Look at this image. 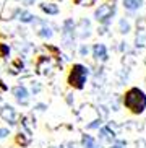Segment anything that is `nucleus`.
<instances>
[{
    "label": "nucleus",
    "instance_id": "b1692460",
    "mask_svg": "<svg viewBox=\"0 0 146 148\" xmlns=\"http://www.w3.org/2000/svg\"><path fill=\"white\" fill-rule=\"evenodd\" d=\"M68 148H75V145H72V143H70V145H68Z\"/></svg>",
    "mask_w": 146,
    "mask_h": 148
},
{
    "label": "nucleus",
    "instance_id": "423d86ee",
    "mask_svg": "<svg viewBox=\"0 0 146 148\" xmlns=\"http://www.w3.org/2000/svg\"><path fill=\"white\" fill-rule=\"evenodd\" d=\"M12 95L15 96V99H16L18 104L28 106V103H29V91L26 90V86H23V85H18V86H15V88L12 90Z\"/></svg>",
    "mask_w": 146,
    "mask_h": 148
},
{
    "label": "nucleus",
    "instance_id": "2eb2a0df",
    "mask_svg": "<svg viewBox=\"0 0 146 148\" xmlns=\"http://www.w3.org/2000/svg\"><path fill=\"white\" fill-rule=\"evenodd\" d=\"M109 148H127V142H125V140H119V138H117L114 143L109 145Z\"/></svg>",
    "mask_w": 146,
    "mask_h": 148
},
{
    "label": "nucleus",
    "instance_id": "9b49d317",
    "mask_svg": "<svg viewBox=\"0 0 146 148\" xmlns=\"http://www.w3.org/2000/svg\"><path fill=\"white\" fill-rule=\"evenodd\" d=\"M143 5V0H123V7L127 10H138Z\"/></svg>",
    "mask_w": 146,
    "mask_h": 148
},
{
    "label": "nucleus",
    "instance_id": "a211bd4d",
    "mask_svg": "<svg viewBox=\"0 0 146 148\" xmlns=\"http://www.w3.org/2000/svg\"><path fill=\"white\" fill-rule=\"evenodd\" d=\"M39 36H42V38H50V36H52V29H50V28H42V29L39 31Z\"/></svg>",
    "mask_w": 146,
    "mask_h": 148
},
{
    "label": "nucleus",
    "instance_id": "4468645a",
    "mask_svg": "<svg viewBox=\"0 0 146 148\" xmlns=\"http://www.w3.org/2000/svg\"><path fill=\"white\" fill-rule=\"evenodd\" d=\"M34 18H36V16H33V15L28 13V12H21V13H20V20H21L23 23H31V21H34Z\"/></svg>",
    "mask_w": 146,
    "mask_h": 148
},
{
    "label": "nucleus",
    "instance_id": "4be33fe9",
    "mask_svg": "<svg viewBox=\"0 0 146 148\" xmlns=\"http://www.w3.org/2000/svg\"><path fill=\"white\" fill-rule=\"evenodd\" d=\"M36 109H38V111H46L47 106H46V104H38V106H36Z\"/></svg>",
    "mask_w": 146,
    "mask_h": 148
},
{
    "label": "nucleus",
    "instance_id": "f257e3e1",
    "mask_svg": "<svg viewBox=\"0 0 146 148\" xmlns=\"http://www.w3.org/2000/svg\"><path fill=\"white\" fill-rule=\"evenodd\" d=\"M122 104L132 114H143L146 109V93L136 86H132L125 91Z\"/></svg>",
    "mask_w": 146,
    "mask_h": 148
},
{
    "label": "nucleus",
    "instance_id": "6ab92c4d",
    "mask_svg": "<svg viewBox=\"0 0 146 148\" xmlns=\"http://www.w3.org/2000/svg\"><path fill=\"white\" fill-rule=\"evenodd\" d=\"M10 137V129L8 127H0V140Z\"/></svg>",
    "mask_w": 146,
    "mask_h": 148
},
{
    "label": "nucleus",
    "instance_id": "412c9836",
    "mask_svg": "<svg viewBox=\"0 0 146 148\" xmlns=\"http://www.w3.org/2000/svg\"><path fill=\"white\" fill-rule=\"evenodd\" d=\"M80 54H81V56H86V54H88V47H86V46H81V49H80Z\"/></svg>",
    "mask_w": 146,
    "mask_h": 148
},
{
    "label": "nucleus",
    "instance_id": "6e6552de",
    "mask_svg": "<svg viewBox=\"0 0 146 148\" xmlns=\"http://www.w3.org/2000/svg\"><path fill=\"white\" fill-rule=\"evenodd\" d=\"M81 148H104V147L98 138L93 137V135L83 134L81 135Z\"/></svg>",
    "mask_w": 146,
    "mask_h": 148
},
{
    "label": "nucleus",
    "instance_id": "f8f14e48",
    "mask_svg": "<svg viewBox=\"0 0 146 148\" xmlns=\"http://www.w3.org/2000/svg\"><path fill=\"white\" fill-rule=\"evenodd\" d=\"M41 8H42L46 13H49V15H57L59 13V7H57L55 3H42L41 5Z\"/></svg>",
    "mask_w": 146,
    "mask_h": 148
},
{
    "label": "nucleus",
    "instance_id": "dca6fc26",
    "mask_svg": "<svg viewBox=\"0 0 146 148\" xmlns=\"http://www.w3.org/2000/svg\"><path fill=\"white\" fill-rule=\"evenodd\" d=\"M130 31V25L127 20H120V33H123V34H127Z\"/></svg>",
    "mask_w": 146,
    "mask_h": 148
},
{
    "label": "nucleus",
    "instance_id": "f03ea898",
    "mask_svg": "<svg viewBox=\"0 0 146 148\" xmlns=\"http://www.w3.org/2000/svg\"><path fill=\"white\" fill-rule=\"evenodd\" d=\"M86 80H88V69L85 65H81V64H75L70 69L67 83L72 88H75V90H83L86 85Z\"/></svg>",
    "mask_w": 146,
    "mask_h": 148
},
{
    "label": "nucleus",
    "instance_id": "39448f33",
    "mask_svg": "<svg viewBox=\"0 0 146 148\" xmlns=\"http://www.w3.org/2000/svg\"><path fill=\"white\" fill-rule=\"evenodd\" d=\"M0 117L3 119L8 125H16L18 124V116H16V109L10 104H3L0 108Z\"/></svg>",
    "mask_w": 146,
    "mask_h": 148
},
{
    "label": "nucleus",
    "instance_id": "aec40b11",
    "mask_svg": "<svg viewBox=\"0 0 146 148\" xmlns=\"http://www.w3.org/2000/svg\"><path fill=\"white\" fill-rule=\"evenodd\" d=\"M76 5H93L94 0H73Z\"/></svg>",
    "mask_w": 146,
    "mask_h": 148
},
{
    "label": "nucleus",
    "instance_id": "0eeeda50",
    "mask_svg": "<svg viewBox=\"0 0 146 148\" xmlns=\"http://www.w3.org/2000/svg\"><path fill=\"white\" fill-rule=\"evenodd\" d=\"M62 36H63L65 46H67V47H72V44H73V21L72 20H67V21H65Z\"/></svg>",
    "mask_w": 146,
    "mask_h": 148
},
{
    "label": "nucleus",
    "instance_id": "9d476101",
    "mask_svg": "<svg viewBox=\"0 0 146 148\" xmlns=\"http://www.w3.org/2000/svg\"><path fill=\"white\" fill-rule=\"evenodd\" d=\"M93 57L96 60H107V49L104 44H96L93 47Z\"/></svg>",
    "mask_w": 146,
    "mask_h": 148
},
{
    "label": "nucleus",
    "instance_id": "5701e85b",
    "mask_svg": "<svg viewBox=\"0 0 146 148\" xmlns=\"http://www.w3.org/2000/svg\"><path fill=\"white\" fill-rule=\"evenodd\" d=\"M23 2H25L26 5H29V3H33V2H34V0H23Z\"/></svg>",
    "mask_w": 146,
    "mask_h": 148
},
{
    "label": "nucleus",
    "instance_id": "1a4fd4ad",
    "mask_svg": "<svg viewBox=\"0 0 146 148\" xmlns=\"http://www.w3.org/2000/svg\"><path fill=\"white\" fill-rule=\"evenodd\" d=\"M15 142H16V145H20L21 148H26V147H29L31 142H33V135H31V132L20 130L16 134V137H15Z\"/></svg>",
    "mask_w": 146,
    "mask_h": 148
},
{
    "label": "nucleus",
    "instance_id": "20e7f679",
    "mask_svg": "<svg viewBox=\"0 0 146 148\" xmlns=\"http://www.w3.org/2000/svg\"><path fill=\"white\" fill-rule=\"evenodd\" d=\"M98 140L101 143H114L117 140V134L114 132L112 125H102L101 129L98 130Z\"/></svg>",
    "mask_w": 146,
    "mask_h": 148
},
{
    "label": "nucleus",
    "instance_id": "f3484780",
    "mask_svg": "<svg viewBox=\"0 0 146 148\" xmlns=\"http://www.w3.org/2000/svg\"><path fill=\"white\" fill-rule=\"evenodd\" d=\"M10 54V47L7 46V44H0V56L2 57H8Z\"/></svg>",
    "mask_w": 146,
    "mask_h": 148
},
{
    "label": "nucleus",
    "instance_id": "7ed1b4c3",
    "mask_svg": "<svg viewBox=\"0 0 146 148\" xmlns=\"http://www.w3.org/2000/svg\"><path fill=\"white\" fill-rule=\"evenodd\" d=\"M114 12H115V7L111 5V3H106V5H101V7L96 10L94 16L99 23H109V20L112 18Z\"/></svg>",
    "mask_w": 146,
    "mask_h": 148
},
{
    "label": "nucleus",
    "instance_id": "ddd939ff",
    "mask_svg": "<svg viewBox=\"0 0 146 148\" xmlns=\"http://www.w3.org/2000/svg\"><path fill=\"white\" fill-rule=\"evenodd\" d=\"M101 127H102V119H101V117L91 121L89 124H86V129H88V130H99Z\"/></svg>",
    "mask_w": 146,
    "mask_h": 148
}]
</instances>
